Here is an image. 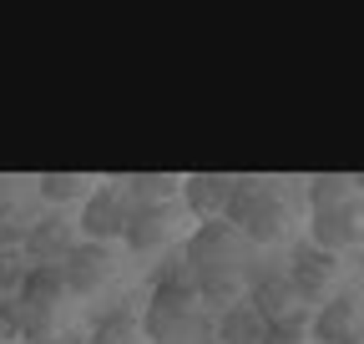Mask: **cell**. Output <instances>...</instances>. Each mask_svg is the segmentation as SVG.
Here are the masks:
<instances>
[{
	"label": "cell",
	"mask_w": 364,
	"mask_h": 344,
	"mask_svg": "<svg viewBox=\"0 0 364 344\" xmlns=\"http://www.w3.org/2000/svg\"><path fill=\"white\" fill-rule=\"evenodd\" d=\"M198 299V284H193V269L182 253H167L157 274H152V299L142 309V334L157 339V344H172L182 334V324H188V309Z\"/></svg>",
	"instance_id": "cell-1"
},
{
	"label": "cell",
	"mask_w": 364,
	"mask_h": 344,
	"mask_svg": "<svg viewBox=\"0 0 364 344\" xmlns=\"http://www.w3.org/2000/svg\"><path fill=\"white\" fill-rule=\"evenodd\" d=\"M223 223H233L253 243H279L289 238V203L263 188L258 178H233V198L223 208Z\"/></svg>",
	"instance_id": "cell-2"
},
{
	"label": "cell",
	"mask_w": 364,
	"mask_h": 344,
	"mask_svg": "<svg viewBox=\"0 0 364 344\" xmlns=\"http://www.w3.org/2000/svg\"><path fill=\"white\" fill-rule=\"evenodd\" d=\"M334 279H339V253H324L314 243H299L294 248V264H289V284L299 294L304 309H318L334 299Z\"/></svg>",
	"instance_id": "cell-3"
},
{
	"label": "cell",
	"mask_w": 364,
	"mask_h": 344,
	"mask_svg": "<svg viewBox=\"0 0 364 344\" xmlns=\"http://www.w3.org/2000/svg\"><path fill=\"white\" fill-rule=\"evenodd\" d=\"M127 213H132V193H127L122 183H102V188H91V193H86L76 228H81L86 243H107V238H122Z\"/></svg>",
	"instance_id": "cell-4"
},
{
	"label": "cell",
	"mask_w": 364,
	"mask_h": 344,
	"mask_svg": "<svg viewBox=\"0 0 364 344\" xmlns=\"http://www.w3.org/2000/svg\"><path fill=\"white\" fill-rule=\"evenodd\" d=\"M238 228L223 223V218H208L193 228V238L182 243V258H188L193 274H218V269H238Z\"/></svg>",
	"instance_id": "cell-5"
},
{
	"label": "cell",
	"mask_w": 364,
	"mask_h": 344,
	"mask_svg": "<svg viewBox=\"0 0 364 344\" xmlns=\"http://www.w3.org/2000/svg\"><path fill=\"white\" fill-rule=\"evenodd\" d=\"M177 233H182V213H177V203H162V208L132 203L127 228H122V243H127L132 253H152V248H167Z\"/></svg>",
	"instance_id": "cell-6"
},
{
	"label": "cell",
	"mask_w": 364,
	"mask_h": 344,
	"mask_svg": "<svg viewBox=\"0 0 364 344\" xmlns=\"http://www.w3.org/2000/svg\"><path fill=\"white\" fill-rule=\"evenodd\" d=\"M359 223H364V203H334V208H314L309 213V243L324 253H344L359 243Z\"/></svg>",
	"instance_id": "cell-7"
},
{
	"label": "cell",
	"mask_w": 364,
	"mask_h": 344,
	"mask_svg": "<svg viewBox=\"0 0 364 344\" xmlns=\"http://www.w3.org/2000/svg\"><path fill=\"white\" fill-rule=\"evenodd\" d=\"M61 279H66V294H97L107 279H112V253L107 243H76L61 264Z\"/></svg>",
	"instance_id": "cell-8"
},
{
	"label": "cell",
	"mask_w": 364,
	"mask_h": 344,
	"mask_svg": "<svg viewBox=\"0 0 364 344\" xmlns=\"http://www.w3.org/2000/svg\"><path fill=\"white\" fill-rule=\"evenodd\" d=\"M81 238H76V228L66 223V218H36L31 228H26V243H21V253H26V264H66V253L76 248Z\"/></svg>",
	"instance_id": "cell-9"
},
{
	"label": "cell",
	"mask_w": 364,
	"mask_h": 344,
	"mask_svg": "<svg viewBox=\"0 0 364 344\" xmlns=\"http://www.w3.org/2000/svg\"><path fill=\"white\" fill-rule=\"evenodd\" d=\"M314 344H359V304L349 294H334L329 304H318L309 319Z\"/></svg>",
	"instance_id": "cell-10"
},
{
	"label": "cell",
	"mask_w": 364,
	"mask_h": 344,
	"mask_svg": "<svg viewBox=\"0 0 364 344\" xmlns=\"http://www.w3.org/2000/svg\"><path fill=\"white\" fill-rule=\"evenodd\" d=\"M228 198H233V178H223V172H188L182 178V208L198 213V218H223Z\"/></svg>",
	"instance_id": "cell-11"
},
{
	"label": "cell",
	"mask_w": 364,
	"mask_h": 344,
	"mask_svg": "<svg viewBox=\"0 0 364 344\" xmlns=\"http://www.w3.org/2000/svg\"><path fill=\"white\" fill-rule=\"evenodd\" d=\"M243 299L258 309V319H263V324H279L284 314H294V309H299V294H294L289 274H253Z\"/></svg>",
	"instance_id": "cell-12"
},
{
	"label": "cell",
	"mask_w": 364,
	"mask_h": 344,
	"mask_svg": "<svg viewBox=\"0 0 364 344\" xmlns=\"http://www.w3.org/2000/svg\"><path fill=\"white\" fill-rule=\"evenodd\" d=\"M193 284H198V304H208V309H233L238 299L248 294V279H243V269H218V274H193Z\"/></svg>",
	"instance_id": "cell-13"
},
{
	"label": "cell",
	"mask_w": 364,
	"mask_h": 344,
	"mask_svg": "<svg viewBox=\"0 0 364 344\" xmlns=\"http://www.w3.org/2000/svg\"><path fill=\"white\" fill-rule=\"evenodd\" d=\"M263 334H268V324L258 319V309L248 304V299H238L233 309H223L213 344H263Z\"/></svg>",
	"instance_id": "cell-14"
},
{
	"label": "cell",
	"mask_w": 364,
	"mask_h": 344,
	"mask_svg": "<svg viewBox=\"0 0 364 344\" xmlns=\"http://www.w3.org/2000/svg\"><path fill=\"white\" fill-rule=\"evenodd\" d=\"M61 294H66L61 264H31V269H26V284H21V304L61 309Z\"/></svg>",
	"instance_id": "cell-15"
},
{
	"label": "cell",
	"mask_w": 364,
	"mask_h": 344,
	"mask_svg": "<svg viewBox=\"0 0 364 344\" xmlns=\"http://www.w3.org/2000/svg\"><path fill=\"white\" fill-rule=\"evenodd\" d=\"M142 339V314H132L127 304L97 314V324H91V344H136Z\"/></svg>",
	"instance_id": "cell-16"
},
{
	"label": "cell",
	"mask_w": 364,
	"mask_h": 344,
	"mask_svg": "<svg viewBox=\"0 0 364 344\" xmlns=\"http://www.w3.org/2000/svg\"><path fill=\"white\" fill-rule=\"evenodd\" d=\"M122 188L132 193V203L162 208V203H177V193H182V178H177V172H136V178H127Z\"/></svg>",
	"instance_id": "cell-17"
},
{
	"label": "cell",
	"mask_w": 364,
	"mask_h": 344,
	"mask_svg": "<svg viewBox=\"0 0 364 344\" xmlns=\"http://www.w3.org/2000/svg\"><path fill=\"white\" fill-rule=\"evenodd\" d=\"M36 193L51 203V208H66V203H86V193H91V178L86 172H41L36 178Z\"/></svg>",
	"instance_id": "cell-18"
},
{
	"label": "cell",
	"mask_w": 364,
	"mask_h": 344,
	"mask_svg": "<svg viewBox=\"0 0 364 344\" xmlns=\"http://www.w3.org/2000/svg\"><path fill=\"white\" fill-rule=\"evenodd\" d=\"M21 344H61V309L21 304Z\"/></svg>",
	"instance_id": "cell-19"
},
{
	"label": "cell",
	"mask_w": 364,
	"mask_h": 344,
	"mask_svg": "<svg viewBox=\"0 0 364 344\" xmlns=\"http://www.w3.org/2000/svg\"><path fill=\"white\" fill-rule=\"evenodd\" d=\"M309 208H334V203H354V178H339V172H318V178L304 183Z\"/></svg>",
	"instance_id": "cell-20"
},
{
	"label": "cell",
	"mask_w": 364,
	"mask_h": 344,
	"mask_svg": "<svg viewBox=\"0 0 364 344\" xmlns=\"http://www.w3.org/2000/svg\"><path fill=\"white\" fill-rule=\"evenodd\" d=\"M26 253L21 248H0V299H21V284H26Z\"/></svg>",
	"instance_id": "cell-21"
},
{
	"label": "cell",
	"mask_w": 364,
	"mask_h": 344,
	"mask_svg": "<svg viewBox=\"0 0 364 344\" xmlns=\"http://www.w3.org/2000/svg\"><path fill=\"white\" fill-rule=\"evenodd\" d=\"M26 228H31V218L21 213V203L6 198V203H0V248H21L26 243Z\"/></svg>",
	"instance_id": "cell-22"
},
{
	"label": "cell",
	"mask_w": 364,
	"mask_h": 344,
	"mask_svg": "<svg viewBox=\"0 0 364 344\" xmlns=\"http://www.w3.org/2000/svg\"><path fill=\"white\" fill-rule=\"evenodd\" d=\"M21 339V299H0V344Z\"/></svg>",
	"instance_id": "cell-23"
},
{
	"label": "cell",
	"mask_w": 364,
	"mask_h": 344,
	"mask_svg": "<svg viewBox=\"0 0 364 344\" xmlns=\"http://www.w3.org/2000/svg\"><path fill=\"white\" fill-rule=\"evenodd\" d=\"M263 344H304V339H289V334H273V329H268V334H263Z\"/></svg>",
	"instance_id": "cell-24"
},
{
	"label": "cell",
	"mask_w": 364,
	"mask_h": 344,
	"mask_svg": "<svg viewBox=\"0 0 364 344\" xmlns=\"http://www.w3.org/2000/svg\"><path fill=\"white\" fill-rule=\"evenodd\" d=\"M6 198H11V183H6V178H0V203H6Z\"/></svg>",
	"instance_id": "cell-25"
},
{
	"label": "cell",
	"mask_w": 364,
	"mask_h": 344,
	"mask_svg": "<svg viewBox=\"0 0 364 344\" xmlns=\"http://www.w3.org/2000/svg\"><path fill=\"white\" fill-rule=\"evenodd\" d=\"M359 248H364V223H359Z\"/></svg>",
	"instance_id": "cell-26"
},
{
	"label": "cell",
	"mask_w": 364,
	"mask_h": 344,
	"mask_svg": "<svg viewBox=\"0 0 364 344\" xmlns=\"http://www.w3.org/2000/svg\"><path fill=\"white\" fill-rule=\"evenodd\" d=\"M354 188H364V178H354Z\"/></svg>",
	"instance_id": "cell-27"
},
{
	"label": "cell",
	"mask_w": 364,
	"mask_h": 344,
	"mask_svg": "<svg viewBox=\"0 0 364 344\" xmlns=\"http://www.w3.org/2000/svg\"><path fill=\"white\" fill-rule=\"evenodd\" d=\"M359 344H364V339H359Z\"/></svg>",
	"instance_id": "cell-28"
}]
</instances>
